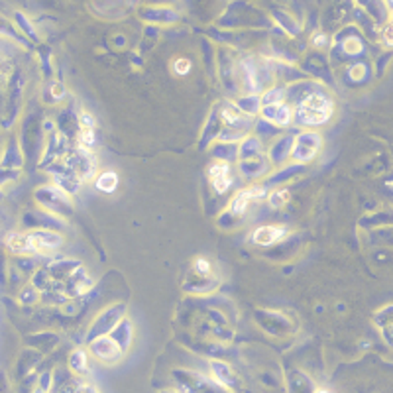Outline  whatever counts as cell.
I'll return each instance as SVG.
<instances>
[{"label": "cell", "mask_w": 393, "mask_h": 393, "mask_svg": "<svg viewBox=\"0 0 393 393\" xmlns=\"http://www.w3.org/2000/svg\"><path fill=\"white\" fill-rule=\"evenodd\" d=\"M189 69H191V63H189L187 59H179V61H175V73L177 75L189 73Z\"/></svg>", "instance_id": "8"}, {"label": "cell", "mask_w": 393, "mask_h": 393, "mask_svg": "<svg viewBox=\"0 0 393 393\" xmlns=\"http://www.w3.org/2000/svg\"><path fill=\"white\" fill-rule=\"evenodd\" d=\"M332 115V103L325 97H311L301 107V118L309 124L327 122Z\"/></svg>", "instance_id": "1"}, {"label": "cell", "mask_w": 393, "mask_h": 393, "mask_svg": "<svg viewBox=\"0 0 393 393\" xmlns=\"http://www.w3.org/2000/svg\"><path fill=\"white\" fill-rule=\"evenodd\" d=\"M116 185H118V175H116L115 172L103 173L97 181V187L100 189V191H105V193H112L116 189Z\"/></svg>", "instance_id": "4"}, {"label": "cell", "mask_w": 393, "mask_h": 393, "mask_svg": "<svg viewBox=\"0 0 393 393\" xmlns=\"http://www.w3.org/2000/svg\"><path fill=\"white\" fill-rule=\"evenodd\" d=\"M384 43L385 46H389V48H393V18L392 22L384 28Z\"/></svg>", "instance_id": "6"}, {"label": "cell", "mask_w": 393, "mask_h": 393, "mask_svg": "<svg viewBox=\"0 0 393 393\" xmlns=\"http://www.w3.org/2000/svg\"><path fill=\"white\" fill-rule=\"evenodd\" d=\"M211 181H213L214 187L219 189V191L222 193L224 189L229 187V183H230L229 165H224V164L213 165V167H211Z\"/></svg>", "instance_id": "3"}, {"label": "cell", "mask_w": 393, "mask_h": 393, "mask_svg": "<svg viewBox=\"0 0 393 393\" xmlns=\"http://www.w3.org/2000/svg\"><path fill=\"white\" fill-rule=\"evenodd\" d=\"M287 201V191H283V195H276L273 197V199H271V203H273V205H281V203H285Z\"/></svg>", "instance_id": "10"}, {"label": "cell", "mask_w": 393, "mask_h": 393, "mask_svg": "<svg viewBox=\"0 0 393 393\" xmlns=\"http://www.w3.org/2000/svg\"><path fill=\"white\" fill-rule=\"evenodd\" d=\"M285 229H273V226H263V229H258L254 232V242L256 244H273L276 240L285 234Z\"/></svg>", "instance_id": "2"}, {"label": "cell", "mask_w": 393, "mask_h": 393, "mask_svg": "<svg viewBox=\"0 0 393 393\" xmlns=\"http://www.w3.org/2000/svg\"><path fill=\"white\" fill-rule=\"evenodd\" d=\"M385 2H387V4H389V9L393 10V0H385Z\"/></svg>", "instance_id": "11"}, {"label": "cell", "mask_w": 393, "mask_h": 393, "mask_svg": "<svg viewBox=\"0 0 393 393\" xmlns=\"http://www.w3.org/2000/svg\"><path fill=\"white\" fill-rule=\"evenodd\" d=\"M95 142V132L93 130H83L81 132V146L90 147Z\"/></svg>", "instance_id": "7"}, {"label": "cell", "mask_w": 393, "mask_h": 393, "mask_svg": "<svg viewBox=\"0 0 393 393\" xmlns=\"http://www.w3.org/2000/svg\"><path fill=\"white\" fill-rule=\"evenodd\" d=\"M250 197H252V191H242V193L234 199V205H232L234 213H242V211H244L248 201H250Z\"/></svg>", "instance_id": "5"}, {"label": "cell", "mask_w": 393, "mask_h": 393, "mask_svg": "<svg viewBox=\"0 0 393 393\" xmlns=\"http://www.w3.org/2000/svg\"><path fill=\"white\" fill-rule=\"evenodd\" d=\"M81 124H83V130H93V116L87 115V112H83L81 115Z\"/></svg>", "instance_id": "9"}]
</instances>
